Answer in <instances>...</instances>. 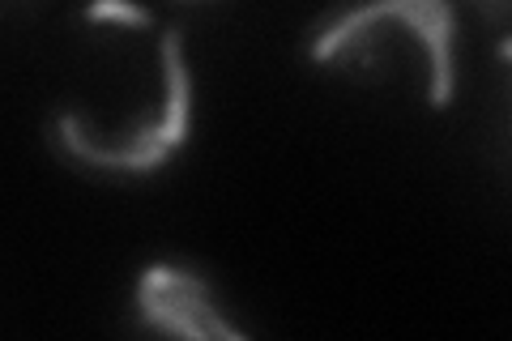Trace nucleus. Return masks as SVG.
<instances>
[{"mask_svg": "<svg viewBox=\"0 0 512 341\" xmlns=\"http://www.w3.org/2000/svg\"><path fill=\"white\" fill-rule=\"evenodd\" d=\"M393 18L427 47V60H431V107L436 111L453 107V86H457V69H453V5H448V0H402V9H397Z\"/></svg>", "mask_w": 512, "mask_h": 341, "instance_id": "1", "label": "nucleus"}, {"mask_svg": "<svg viewBox=\"0 0 512 341\" xmlns=\"http://www.w3.org/2000/svg\"><path fill=\"white\" fill-rule=\"evenodd\" d=\"M163 81H167V111L163 120L150 128H137L133 137H124V145L137 150H167L175 154L188 141V103H192V81H188V64H184V35L167 30L163 35Z\"/></svg>", "mask_w": 512, "mask_h": 341, "instance_id": "2", "label": "nucleus"}, {"mask_svg": "<svg viewBox=\"0 0 512 341\" xmlns=\"http://www.w3.org/2000/svg\"><path fill=\"white\" fill-rule=\"evenodd\" d=\"M56 137L60 145L69 150L77 162H86V167H103V171H133V175H150L158 171L163 162L171 158L167 150H137V145H120V150H111V145H94L86 133H82V120L77 116H64L56 120Z\"/></svg>", "mask_w": 512, "mask_h": 341, "instance_id": "3", "label": "nucleus"}, {"mask_svg": "<svg viewBox=\"0 0 512 341\" xmlns=\"http://www.w3.org/2000/svg\"><path fill=\"white\" fill-rule=\"evenodd\" d=\"M137 316L146 320V324H154V329L171 333V337H188V341H210L214 337L192 312H184V307H175L163 295H154V290H141V286H137Z\"/></svg>", "mask_w": 512, "mask_h": 341, "instance_id": "4", "label": "nucleus"}, {"mask_svg": "<svg viewBox=\"0 0 512 341\" xmlns=\"http://www.w3.org/2000/svg\"><path fill=\"white\" fill-rule=\"evenodd\" d=\"M86 22H120V26H133V30H146L154 18H150V9L137 5V0H90Z\"/></svg>", "mask_w": 512, "mask_h": 341, "instance_id": "5", "label": "nucleus"}, {"mask_svg": "<svg viewBox=\"0 0 512 341\" xmlns=\"http://www.w3.org/2000/svg\"><path fill=\"white\" fill-rule=\"evenodd\" d=\"M137 286H146V290H210V282H205L201 273H184L171 265H150L137 278Z\"/></svg>", "mask_w": 512, "mask_h": 341, "instance_id": "6", "label": "nucleus"}, {"mask_svg": "<svg viewBox=\"0 0 512 341\" xmlns=\"http://www.w3.org/2000/svg\"><path fill=\"white\" fill-rule=\"evenodd\" d=\"M495 52H500V60H512V39H500V47H495Z\"/></svg>", "mask_w": 512, "mask_h": 341, "instance_id": "7", "label": "nucleus"}]
</instances>
